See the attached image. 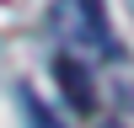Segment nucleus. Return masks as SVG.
Masks as SVG:
<instances>
[{
    "instance_id": "nucleus-1",
    "label": "nucleus",
    "mask_w": 134,
    "mask_h": 128,
    "mask_svg": "<svg viewBox=\"0 0 134 128\" xmlns=\"http://www.w3.org/2000/svg\"><path fill=\"white\" fill-rule=\"evenodd\" d=\"M54 80H59V91H64V101L75 107V112H97V85H91V69H86L75 53H59L54 59Z\"/></svg>"
},
{
    "instance_id": "nucleus-2",
    "label": "nucleus",
    "mask_w": 134,
    "mask_h": 128,
    "mask_svg": "<svg viewBox=\"0 0 134 128\" xmlns=\"http://www.w3.org/2000/svg\"><path fill=\"white\" fill-rule=\"evenodd\" d=\"M16 101H21V117H27V128H64L59 117H54L48 107L38 101V91H32V85H21V91H16Z\"/></svg>"
},
{
    "instance_id": "nucleus-3",
    "label": "nucleus",
    "mask_w": 134,
    "mask_h": 128,
    "mask_svg": "<svg viewBox=\"0 0 134 128\" xmlns=\"http://www.w3.org/2000/svg\"><path fill=\"white\" fill-rule=\"evenodd\" d=\"M81 32H86V43H113L107 37V16H102V0H81Z\"/></svg>"
}]
</instances>
